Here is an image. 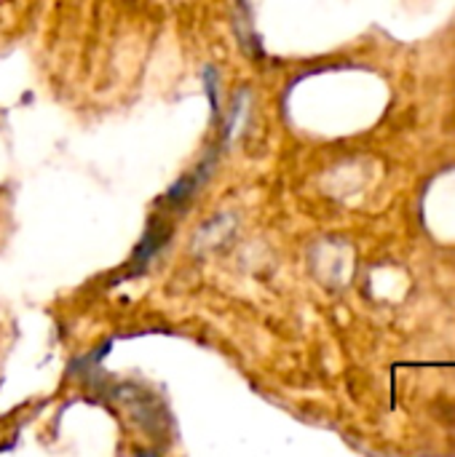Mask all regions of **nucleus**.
Returning a JSON list of instances; mask_svg holds the SVG:
<instances>
[{
	"label": "nucleus",
	"instance_id": "1",
	"mask_svg": "<svg viewBox=\"0 0 455 457\" xmlns=\"http://www.w3.org/2000/svg\"><path fill=\"white\" fill-rule=\"evenodd\" d=\"M204 86L209 91V102H212V112H215V120L220 118V96H217V78H215V70L206 67L204 70Z\"/></svg>",
	"mask_w": 455,
	"mask_h": 457
}]
</instances>
